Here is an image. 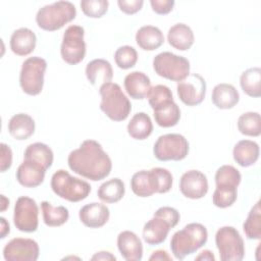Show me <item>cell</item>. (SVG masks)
Listing matches in <instances>:
<instances>
[{
    "label": "cell",
    "instance_id": "1",
    "mask_svg": "<svg viewBox=\"0 0 261 261\" xmlns=\"http://www.w3.org/2000/svg\"><path fill=\"white\" fill-rule=\"evenodd\" d=\"M69 168L76 174L93 181L107 177L112 169V162L102 146L95 140H85L67 158Z\"/></svg>",
    "mask_w": 261,
    "mask_h": 261
},
{
    "label": "cell",
    "instance_id": "2",
    "mask_svg": "<svg viewBox=\"0 0 261 261\" xmlns=\"http://www.w3.org/2000/svg\"><path fill=\"white\" fill-rule=\"evenodd\" d=\"M207 239V228L203 224L198 222L189 223L172 236L170 241L171 253L177 260H182L202 248Z\"/></svg>",
    "mask_w": 261,
    "mask_h": 261
},
{
    "label": "cell",
    "instance_id": "3",
    "mask_svg": "<svg viewBox=\"0 0 261 261\" xmlns=\"http://www.w3.org/2000/svg\"><path fill=\"white\" fill-rule=\"evenodd\" d=\"M99 93L101 96L100 109L108 118L113 121H122L128 117L132 104L118 84H104L99 88Z\"/></svg>",
    "mask_w": 261,
    "mask_h": 261
},
{
    "label": "cell",
    "instance_id": "4",
    "mask_svg": "<svg viewBox=\"0 0 261 261\" xmlns=\"http://www.w3.org/2000/svg\"><path fill=\"white\" fill-rule=\"evenodd\" d=\"M76 16V8L69 1H57L41 7L36 14L38 27L44 31L60 30Z\"/></svg>",
    "mask_w": 261,
    "mask_h": 261
},
{
    "label": "cell",
    "instance_id": "5",
    "mask_svg": "<svg viewBox=\"0 0 261 261\" xmlns=\"http://www.w3.org/2000/svg\"><path fill=\"white\" fill-rule=\"evenodd\" d=\"M51 189L57 196L69 202H80L86 199L91 192L89 182L70 175L64 169H59L53 173Z\"/></svg>",
    "mask_w": 261,
    "mask_h": 261
},
{
    "label": "cell",
    "instance_id": "6",
    "mask_svg": "<svg viewBox=\"0 0 261 261\" xmlns=\"http://www.w3.org/2000/svg\"><path fill=\"white\" fill-rule=\"evenodd\" d=\"M153 68L159 76L179 83L190 74V61L184 56L165 51L154 57Z\"/></svg>",
    "mask_w": 261,
    "mask_h": 261
},
{
    "label": "cell",
    "instance_id": "7",
    "mask_svg": "<svg viewBox=\"0 0 261 261\" xmlns=\"http://www.w3.org/2000/svg\"><path fill=\"white\" fill-rule=\"evenodd\" d=\"M46 68V60L39 56L29 57L22 62L19 73V85L25 94L37 96L42 92Z\"/></svg>",
    "mask_w": 261,
    "mask_h": 261
},
{
    "label": "cell",
    "instance_id": "8",
    "mask_svg": "<svg viewBox=\"0 0 261 261\" xmlns=\"http://www.w3.org/2000/svg\"><path fill=\"white\" fill-rule=\"evenodd\" d=\"M215 244L222 261H241L245 256V245L233 226H222L215 234Z\"/></svg>",
    "mask_w": 261,
    "mask_h": 261
},
{
    "label": "cell",
    "instance_id": "9",
    "mask_svg": "<svg viewBox=\"0 0 261 261\" xmlns=\"http://www.w3.org/2000/svg\"><path fill=\"white\" fill-rule=\"evenodd\" d=\"M153 153L159 161H179L189 153V142L179 134L162 135L155 142Z\"/></svg>",
    "mask_w": 261,
    "mask_h": 261
},
{
    "label": "cell",
    "instance_id": "10",
    "mask_svg": "<svg viewBox=\"0 0 261 261\" xmlns=\"http://www.w3.org/2000/svg\"><path fill=\"white\" fill-rule=\"evenodd\" d=\"M85 30L81 25H69L62 38L60 54L62 60L70 65L82 62L86 56V43L84 40Z\"/></svg>",
    "mask_w": 261,
    "mask_h": 261
},
{
    "label": "cell",
    "instance_id": "11",
    "mask_svg": "<svg viewBox=\"0 0 261 261\" xmlns=\"http://www.w3.org/2000/svg\"><path fill=\"white\" fill-rule=\"evenodd\" d=\"M39 208L37 202L27 196L19 197L14 205L13 223L23 232H34L39 225Z\"/></svg>",
    "mask_w": 261,
    "mask_h": 261
},
{
    "label": "cell",
    "instance_id": "12",
    "mask_svg": "<svg viewBox=\"0 0 261 261\" xmlns=\"http://www.w3.org/2000/svg\"><path fill=\"white\" fill-rule=\"evenodd\" d=\"M179 100L187 106H197L205 98L206 82L199 73H190L176 86Z\"/></svg>",
    "mask_w": 261,
    "mask_h": 261
},
{
    "label": "cell",
    "instance_id": "13",
    "mask_svg": "<svg viewBox=\"0 0 261 261\" xmlns=\"http://www.w3.org/2000/svg\"><path fill=\"white\" fill-rule=\"evenodd\" d=\"M39 254L38 243L27 238H14L3 249V257L6 261H36Z\"/></svg>",
    "mask_w": 261,
    "mask_h": 261
},
{
    "label": "cell",
    "instance_id": "14",
    "mask_svg": "<svg viewBox=\"0 0 261 261\" xmlns=\"http://www.w3.org/2000/svg\"><path fill=\"white\" fill-rule=\"evenodd\" d=\"M208 180L206 175L196 169L185 172L179 180L180 193L193 200L203 198L208 192Z\"/></svg>",
    "mask_w": 261,
    "mask_h": 261
},
{
    "label": "cell",
    "instance_id": "15",
    "mask_svg": "<svg viewBox=\"0 0 261 261\" xmlns=\"http://www.w3.org/2000/svg\"><path fill=\"white\" fill-rule=\"evenodd\" d=\"M110 212L106 205L93 202L83 206L79 211L81 222L90 228H99L109 220Z\"/></svg>",
    "mask_w": 261,
    "mask_h": 261
},
{
    "label": "cell",
    "instance_id": "16",
    "mask_svg": "<svg viewBox=\"0 0 261 261\" xmlns=\"http://www.w3.org/2000/svg\"><path fill=\"white\" fill-rule=\"evenodd\" d=\"M46 170L42 165L23 159L16 170V180L25 188H36L44 181Z\"/></svg>",
    "mask_w": 261,
    "mask_h": 261
},
{
    "label": "cell",
    "instance_id": "17",
    "mask_svg": "<svg viewBox=\"0 0 261 261\" xmlns=\"http://www.w3.org/2000/svg\"><path fill=\"white\" fill-rule=\"evenodd\" d=\"M117 248L126 261H139L143 257V245L140 238L130 230H123L117 236Z\"/></svg>",
    "mask_w": 261,
    "mask_h": 261
},
{
    "label": "cell",
    "instance_id": "18",
    "mask_svg": "<svg viewBox=\"0 0 261 261\" xmlns=\"http://www.w3.org/2000/svg\"><path fill=\"white\" fill-rule=\"evenodd\" d=\"M123 85L128 96L135 100L148 98L152 88L149 76L142 71H133L126 74Z\"/></svg>",
    "mask_w": 261,
    "mask_h": 261
},
{
    "label": "cell",
    "instance_id": "19",
    "mask_svg": "<svg viewBox=\"0 0 261 261\" xmlns=\"http://www.w3.org/2000/svg\"><path fill=\"white\" fill-rule=\"evenodd\" d=\"M172 227L164 219L158 216H154L145 223L143 227V239L149 246H157L162 244L167 236L169 230Z\"/></svg>",
    "mask_w": 261,
    "mask_h": 261
},
{
    "label": "cell",
    "instance_id": "20",
    "mask_svg": "<svg viewBox=\"0 0 261 261\" xmlns=\"http://www.w3.org/2000/svg\"><path fill=\"white\" fill-rule=\"evenodd\" d=\"M37 44L35 33L28 28H19L15 30L10 37V49L18 56H27L31 54Z\"/></svg>",
    "mask_w": 261,
    "mask_h": 261
},
{
    "label": "cell",
    "instance_id": "21",
    "mask_svg": "<svg viewBox=\"0 0 261 261\" xmlns=\"http://www.w3.org/2000/svg\"><path fill=\"white\" fill-rule=\"evenodd\" d=\"M86 76L91 85L100 87L104 84L111 83L113 77L112 66L109 61L97 58L90 61L86 66Z\"/></svg>",
    "mask_w": 261,
    "mask_h": 261
},
{
    "label": "cell",
    "instance_id": "22",
    "mask_svg": "<svg viewBox=\"0 0 261 261\" xmlns=\"http://www.w3.org/2000/svg\"><path fill=\"white\" fill-rule=\"evenodd\" d=\"M259 145L251 140L239 141L232 150L234 161L242 167H249L255 164L259 158Z\"/></svg>",
    "mask_w": 261,
    "mask_h": 261
},
{
    "label": "cell",
    "instance_id": "23",
    "mask_svg": "<svg viewBox=\"0 0 261 261\" xmlns=\"http://www.w3.org/2000/svg\"><path fill=\"white\" fill-rule=\"evenodd\" d=\"M167 41L171 47L179 51L189 50L195 41L192 29L185 23L173 24L167 33Z\"/></svg>",
    "mask_w": 261,
    "mask_h": 261
},
{
    "label": "cell",
    "instance_id": "24",
    "mask_svg": "<svg viewBox=\"0 0 261 261\" xmlns=\"http://www.w3.org/2000/svg\"><path fill=\"white\" fill-rule=\"evenodd\" d=\"M211 100L219 109H230L239 103L240 94L232 85L221 83L213 88Z\"/></svg>",
    "mask_w": 261,
    "mask_h": 261
},
{
    "label": "cell",
    "instance_id": "25",
    "mask_svg": "<svg viewBox=\"0 0 261 261\" xmlns=\"http://www.w3.org/2000/svg\"><path fill=\"white\" fill-rule=\"evenodd\" d=\"M130 188L135 195L146 198L157 193V184L153 171L140 170L134 173L130 179Z\"/></svg>",
    "mask_w": 261,
    "mask_h": 261
},
{
    "label": "cell",
    "instance_id": "26",
    "mask_svg": "<svg viewBox=\"0 0 261 261\" xmlns=\"http://www.w3.org/2000/svg\"><path fill=\"white\" fill-rule=\"evenodd\" d=\"M8 132L15 140L24 141L35 133V121L27 113L15 114L9 119Z\"/></svg>",
    "mask_w": 261,
    "mask_h": 261
},
{
    "label": "cell",
    "instance_id": "27",
    "mask_svg": "<svg viewBox=\"0 0 261 261\" xmlns=\"http://www.w3.org/2000/svg\"><path fill=\"white\" fill-rule=\"evenodd\" d=\"M138 46L145 51H154L164 42V36L161 30L154 25H144L136 34Z\"/></svg>",
    "mask_w": 261,
    "mask_h": 261
},
{
    "label": "cell",
    "instance_id": "28",
    "mask_svg": "<svg viewBox=\"0 0 261 261\" xmlns=\"http://www.w3.org/2000/svg\"><path fill=\"white\" fill-rule=\"evenodd\" d=\"M23 159L34 161L44 168L48 169L51 167L54 159L53 151L51 148L44 143H33L30 144L23 153Z\"/></svg>",
    "mask_w": 261,
    "mask_h": 261
},
{
    "label": "cell",
    "instance_id": "29",
    "mask_svg": "<svg viewBox=\"0 0 261 261\" xmlns=\"http://www.w3.org/2000/svg\"><path fill=\"white\" fill-rule=\"evenodd\" d=\"M153 132V123L145 112L136 113L127 124V133L135 140H145Z\"/></svg>",
    "mask_w": 261,
    "mask_h": 261
},
{
    "label": "cell",
    "instance_id": "30",
    "mask_svg": "<svg viewBox=\"0 0 261 261\" xmlns=\"http://www.w3.org/2000/svg\"><path fill=\"white\" fill-rule=\"evenodd\" d=\"M153 111L155 122L161 127L174 126L180 119V109L174 101L161 105Z\"/></svg>",
    "mask_w": 261,
    "mask_h": 261
},
{
    "label": "cell",
    "instance_id": "31",
    "mask_svg": "<svg viewBox=\"0 0 261 261\" xmlns=\"http://www.w3.org/2000/svg\"><path fill=\"white\" fill-rule=\"evenodd\" d=\"M124 192L125 188L123 181L118 177H114L103 182L99 187L97 195L99 199L105 203H116L122 199Z\"/></svg>",
    "mask_w": 261,
    "mask_h": 261
},
{
    "label": "cell",
    "instance_id": "32",
    "mask_svg": "<svg viewBox=\"0 0 261 261\" xmlns=\"http://www.w3.org/2000/svg\"><path fill=\"white\" fill-rule=\"evenodd\" d=\"M240 84L243 92L250 97L259 98L261 96V69L260 67H251L246 69L240 77Z\"/></svg>",
    "mask_w": 261,
    "mask_h": 261
},
{
    "label": "cell",
    "instance_id": "33",
    "mask_svg": "<svg viewBox=\"0 0 261 261\" xmlns=\"http://www.w3.org/2000/svg\"><path fill=\"white\" fill-rule=\"evenodd\" d=\"M43 221L47 226L55 227L64 224L69 218V212L64 206L54 207L48 201L41 203Z\"/></svg>",
    "mask_w": 261,
    "mask_h": 261
},
{
    "label": "cell",
    "instance_id": "34",
    "mask_svg": "<svg viewBox=\"0 0 261 261\" xmlns=\"http://www.w3.org/2000/svg\"><path fill=\"white\" fill-rule=\"evenodd\" d=\"M244 232L249 240H260L261 238V209L258 201L250 210L243 224Z\"/></svg>",
    "mask_w": 261,
    "mask_h": 261
},
{
    "label": "cell",
    "instance_id": "35",
    "mask_svg": "<svg viewBox=\"0 0 261 261\" xmlns=\"http://www.w3.org/2000/svg\"><path fill=\"white\" fill-rule=\"evenodd\" d=\"M238 128L245 136L259 137L261 134L260 114L253 111L243 113L238 119Z\"/></svg>",
    "mask_w": 261,
    "mask_h": 261
},
{
    "label": "cell",
    "instance_id": "36",
    "mask_svg": "<svg viewBox=\"0 0 261 261\" xmlns=\"http://www.w3.org/2000/svg\"><path fill=\"white\" fill-rule=\"evenodd\" d=\"M242 175L240 171L232 165H222L215 173L216 187L237 188L241 184Z\"/></svg>",
    "mask_w": 261,
    "mask_h": 261
},
{
    "label": "cell",
    "instance_id": "37",
    "mask_svg": "<svg viewBox=\"0 0 261 261\" xmlns=\"http://www.w3.org/2000/svg\"><path fill=\"white\" fill-rule=\"evenodd\" d=\"M114 60L119 68L128 69L136 65L138 61V53L132 46H120L114 53Z\"/></svg>",
    "mask_w": 261,
    "mask_h": 261
},
{
    "label": "cell",
    "instance_id": "38",
    "mask_svg": "<svg viewBox=\"0 0 261 261\" xmlns=\"http://www.w3.org/2000/svg\"><path fill=\"white\" fill-rule=\"evenodd\" d=\"M148 101L151 108L154 110L157 107L173 101L171 90L164 85H156L151 88L148 95Z\"/></svg>",
    "mask_w": 261,
    "mask_h": 261
},
{
    "label": "cell",
    "instance_id": "39",
    "mask_svg": "<svg viewBox=\"0 0 261 261\" xmlns=\"http://www.w3.org/2000/svg\"><path fill=\"white\" fill-rule=\"evenodd\" d=\"M237 197H238L237 188L216 187L212 196V201H213V204L218 208H227L237 201Z\"/></svg>",
    "mask_w": 261,
    "mask_h": 261
},
{
    "label": "cell",
    "instance_id": "40",
    "mask_svg": "<svg viewBox=\"0 0 261 261\" xmlns=\"http://www.w3.org/2000/svg\"><path fill=\"white\" fill-rule=\"evenodd\" d=\"M80 6L88 17L100 18L107 12L109 2L107 0H82Z\"/></svg>",
    "mask_w": 261,
    "mask_h": 261
},
{
    "label": "cell",
    "instance_id": "41",
    "mask_svg": "<svg viewBox=\"0 0 261 261\" xmlns=\"http://www.w3.org/2000/svg\"><path fill=\"white\" fill-rule=\"evenodd\" d=\"M152 171L154 173L156 182H157V193L158 194H164L170 191L172 188L173 177L171 172L162 167H155L152 168Z\"/></svg>",
    "mask_w": 261,
    "mask_h": 261
},
{
    "label": "cell",
    "instance_id": "42",
    "mask_svg": "<svg viewBox=\"0 0 261 261\" xmlns=\"http://www.w3.org/2000/svg\"><path fill=\"white\" fill-rule=\"evenodd\" d=\"M154 216L161 217V218L164 219L167 223H169V225H170L172 228L177 225V223H178V221H179V219H180L179 212H178L175 208L169 207V206L160 207L159 209L156 210V212L154 213Z\"/></svg>",
    "mask_w": 261,
    "mask_h": 261
},
{
    "label": "cell",
    "instance_id": "43",
    "mask_svg": "<svg viewBox=\"0 0 261 261\" xmlns=\"http://www.w3.org/2000/svg\"><path fill=\"white\" fill-rule=\"evenodd\" d=\"M119 9L125 14H135L143 7V0H118Z\"/></svg>",
    "mask_w": 261,
    "mask_h": 261
},
{
    "label": "cell",
    "instance_id": "44",
    "mask_svg": "<svg viewBox=\"0 0 261 261\" xmlns=\"http://www.w3.org/2000/svg\"><path fill=\"white\" fill-rule=\"evenodd\" d=\"M150 4L155 13L163 15L172 10L175 2L173 0H151Z\"/></svg>",
    "mask_w": 261,
    "mask_h": 261
},
{
    "label": "cell",
    "instance_id": "45",
    "mask_svg": "<svg viewBox=\"0 0 261 261\" xmlns=\"http://www.w3.org/2000/svg\"><path fill=\"white\" fill-rule=\"evenodd\" d=\"M12 164V151L8 145L1 143V162L0 169L2 172L6 171L11 167Z\"/></svg>",
    "mask_w": 261,
    "mask_h": 261
},
{
    "label": "cell",
    "instance_id": "46",
    "mask_svg": "<svg viewBox=\"0 0 261 261\" xmlns=\"http://www.w3.org/2000/svg\"><path fill=\"white\" fill-rule=\"evenodd\" d=\"M149 260H159V261H164V260H172L171 256L168 255V253L164 250H157V251H154L152 253V255L149 257Z\"/></svg>",
    "mask_w": 261,
    "mask_h": 261
},
{
    "label": "cell",
    "instance_id": "47",
    "mask_svg": "<svg viewBox=\"0 0 261 261\" xmlns=\"http://www.w3.org/2000/svg\"><path fill=\"white\" fill-rule=\"evenodd\" d=\"M91 260H116V257L114 255H112L110 252L101 251V252H97L95 255H93Z\"/></svg>",
    "mask_w": 261,
    "mask_h": 261
},
{
    "label": "cell",
    "instance_id": "48",
    "mask_svg": "<svg viewBox=\"0 0 261 261\" xmlns=\"http://www.w3.org/2000/svg\"><path fill=\"white\" fill-rule=\"evenodd\" d=\"M195 260L214 261V260H215V256H214L213 252H211L210 250H204V251H202V252L195 258Z\"/></svg>",
    "mask_w": 261,
    "mask_h": 261
},
{
    "label": "cell",
    "instance_id": "49",
    "mask_svg": "<svg viewBox=\"0 0 261 261\" xmlns=\"http://www.w3.org/2000/svg\"><path fill=\"white\" fill-rule=\"evenodd\" d=\"M0 221H1V239H4L10 232V227H9V223L6 221L4 217H1Z\"/></svg>",
    "mask_w": 261,
    "mask_h": 261
},
{
    "label": "cell",
    "instance_id": "50",
    "mask_svg": "<svg viewBox=\"0 0 261 261\" xmlns=\"http://www.w3.org/2000/svg\"><path fill=\"white\" fill-rule=\"evenodd\" d=\"M9 206V200L4 196L1 195V211H5L6 208Z\"/></svg>",
    "mask_w": 261,
    "mask_h": 261
}]
</instances>
